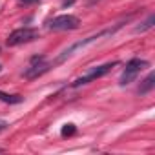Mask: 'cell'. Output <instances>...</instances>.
<instances>
[{
  "instance_id": "6da1fadb",
  "label": "cell",
  "mask_w": 155,
  "mask_h": 155,
  "mask_svg": "<svg viewBox=\"0 0 155 155\" xmlns=\"http://www.w3.org/2000/svg\"><path fill=\"white\" fill-rule=\"evenodd\" d=\"M81 20L75 15H58L48 22V28L51 31H71V29H79Z\"/></svg>"
},
{
  "instance_id": "7a4b0ae2",
  "label": "cell",
  "mask_w": 155,
  "mask_h": 155,
  "mask_svg": "<svg viewBox=\"0 0 155 155\" xmlns=\"http://www.w3.org/2000/svg\"><path fill=\"white\" fill-rule=\"evenodd\" d=\"M144 68H148V62L146 60H140V58H131L128 64H126V69L122 71V75H120V86H128V84H131L135 79H137V75L144 69Z\"/></svg>"
},
{
  "instance_id": "3957f363",
  "label": "cell",
  "mask_w": 155,
  "mask_h": 155,
  "mask_svg": "<svg viewBox=\"0 0 155 155\" xmlns=\"http://www.w3.org/2000/svg\"><path fill=\"white\" fill-rule=\"evenodd\" d=\"M38 37V31L33 29V28H20V29H15L9 33L8 37V46H20V44H26V42H31Z\"/></svg>"
},
{
  "instance_id": "277c9868",
  "label": "cell",
  "mask_w": 155,
  "mask_h": 155,
  "mask_svg": "<svg viewBox=\"0 0 155 155\" xmlns=\"http://www.w3.org/2000/svg\"><path fill=\"white\" fill-rule=\"evenodd\" d=\"M117 62H110V64H102V66H99V68H93V69H90V73L88 75H84V77H81V79H77L71 86L73 88H79V86H82V84H88V82H91V81H95V79H101V77H104L113 66H115Z\"/></svg>"
},
{
  "instance_id": "5b68a950",
  "label": "cell",
  "mask_w": 155,
  "mask_h": 155,
  "mask_svg": "<svg viewBox=\"0 0 155 155\" xmlns=\"http://www.w3.org/2000/svg\"><path fill=\"white\" fill-rule=\"evenodd\" d=\"M153 88H155V73L151 71L146 79L142 81V84H140V88H139V93H140V95H146V93H150Z\"/></svg>"
},
{
  "instance_id": "8992f818",
  "label": "cell",
  "mask_w": 155,
  "mask_h": 155,
  "mask_svg": "<svg viewBox=\"0 0 155 155\" xmlns=\"http://www.w3.org/2000/svg\"><path fill=\"white\" fill-rule=\"evenodd\" d=\"M49 69V66L48 64H38V66H31L28 71H26V79H35V77H38V75H42L44 71H48Z\"/></svg>"
},
{
  "instance_id": "52a82bcc",
  "label": "cell",
  "mask_w": 155,
  "mask_h": 155,
  "mask_svg": "<svg viewBox=\"0 0 155 155\" xmlns=\"http://www.w3.org/2000/svg\"><path fill=\"white\" fill-rule=\"evenodd\" d=\"M0 101H2V102H8V104H20L24 99H22L20 95H9V93L0 91Z\"/></svg>"
},
{
  "instance_id": "ba28073f",
  "label": "cell",
  "mask_w": 155,
  "mask_h": 155,
  "mask_svg": "<svg viewBox=\"0 0 155 155\" xmlns=\"http://www.w3.org/2000/svg\"><path fill=\"white\" fill-rule=\"evenodd\" d=\"M153 22H155V17H153V15H150V17H148V20H146L142 26H139V28H137V31H140V33H142V31H146V29L153 28Z\"/></svg>"
},
{
  "instance_id": "9c48e42d",
  "label": "cell",
  "mask_w": 155,
  "mask_h": 155,
  "mask_svg": "<svg viewBox=\"0 0 155 155\" xmlns=\"http://www.w3.org/2000/svg\"><path fill=\"white\" fill-rule=\"evenodd\" d=\"M75 131H77V128H75V124H71V122H69V124H66V126L62 128V131H60V133H62L64 137H69V135H73Z\"/></svg>"
},
{
  "instance_id": "30bf717a",
  "label": "cell",
  "mask_w": 155,
  "mask_h": 155,
  "mask_svg": "<svg viewBox=\"0 0 155 155\" xmlns=\"http://www.w3.org/2000/svg\"><path fill=\"white\" fill-rule=\"evenodd\" d=\"M9 126V122L8 120H4V119H0V131H2V130H6Z\"/></svg>"
},
{
  "instance_id": "8fae6325",
  "label": "cell",
  "mask_w": 155,
  "mask_h": 155,
  "mask_svg": "<svg viewBox=\"0 0 155 155\" xmlns=\"http://www.w3.org/2000/svg\"><path fill=\"white\" fill-rule=\"evenodd\" d=\"M24 4H33V2H38V0H22Z\"/></svg>"
},
{
  "instance_id": "7c38bea8",
  "label": "cell",
  "mask_w": 155,
  "mask_h": 155,
  "mask_svg": "<svg viewBox=\"0 0 155 155\" xmlns=\"http://www.w3.org/2000/svg\"><path fill=\"white\" fill-rule=\"evenodd\" d=\"M2 151H4V148H0V153H2Z\"/></svg>"
},
{
  "instance_id": "4fadbf2b",
  "label": "cell",
  "mask_w": 155,
  "mask_h": 155,
  "mask_svg": "<svg viewBox=\"0 0 155 155\" xmlns=\"http://www.w3.org/2000/svg\"><path fill=\"white\" fill-rule=\"evenodd\" d=\"M0 71H2V66H0Z\"/></svg>"
}]
</instances>
